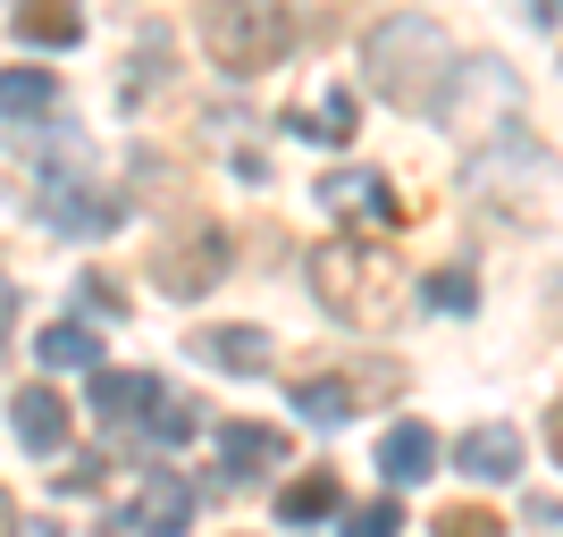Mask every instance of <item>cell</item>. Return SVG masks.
Segmentation results:
<instances>
[{
    "mask_svg": "<svg viewBox=\"0 0 563 537\" xmlns=\"http://www.w3.org/2000/svg\"><path fill=\"white\" fill-rule=\"evenodd\" d=\"M311 294L329 303V320L345 327H396L404 311V269L378 253L371 235H329V244H311Z\"/></svg>",
    "mask_w": 563,
    "mask_h": 537,
    "instance_id": "obj_1",
    "label": "cell"
},
{
    "mask_svg": "<svg viewBox=\"0 0 563 537\" xmlns=\"http://www.w3.org/2000/svg\"><path fill=\"white\" fill-rule=\"evenodd\" d=\"M371 93L396 110H429L446 93V34L438 18H387L371 34Z\"/></svg>",
    "mask_w": 563,
    "mask_h": 537,
    "instance_id": "obj_2",
    "label": "cell"
},
{
    "mask_svg": "<svg viewBox=\"0 0 563 537\" xmlns=\"http://www.w3.org/2000/svg\"><path fill=\"white\" fill-rule=\"evenodd\" d=\"M202 51L228 76H269L295 51V9L286 0H202Z\"/></svg>",
    "mask_w": 563,
    "mask_h": 537,
    "instance_id": "obj_3",
    "label": "cell"
},
{
    "mask_svg": "<svg viewBox=\"0 0 563 537\" xmlns=\"http://www.w3.org/2000/svg\"><path fill=\"white\" fill-rule=\"evenodd\" d=\"M228 269H235L228 227H211V219H186V227L161 244V260H152V286H161L168 303H202V294H211Z\"/></svg>",
    "mask_w": 563,
    "mask_h": 537,
    "instance_id": "obj_4",
    "label": "cell"
},
{
    "mask_svg": "<svg viewBox=\"0 0 563 537\" xmlns=\"http://www.w3.org/2000/svg\"><path fill=\"white\" fill-rule=\"evenodd\" d=\"M311 202H329L336 219H378V227H396V219H404L396 186H387L378 168H329V177H320V193H311Z\"/></svg>",
    "mask_w": 563,
    "mask_h": 537,
    "instance_id": "obj_5",
    "label": "cell"
},
{
    "mask_svg": "<svg viewBox=\"0 0 563 537\" xmlns=\"http://www.w3.org/2000/svg\"><path fill=\"white\" fill-rule=\"evenodd\" d=\"M219 462H228V479H261V470H286V428L219 421Z\"/></svg>",
    "mask_w": 563,
    "mask_h": 537,
    "instance_id": "obj_6",
    "label": "cell"
},
{
    "mask_svg": "<svg viewBox=\"0 0 563 537\" xmlns=\"http://www.w3.org/2000/svg\"><path fill=\"white\" fill-rule=\"evenodd\" d=\"M152 403H161V378L152 370H93V412L110 428H143Z\"/></svg>",
    "mask_w": 563,
    "mask_h": 537,
    "instance_id": "obj_7",
    "label": "cell"
},
{
    "mask_svg": "<svg viewBox=\"0 0 563 537\" xmlns=\"http://www.w3.org/2000/svg\"><path fill=\"white\" fill-rule=\"evenodd\" d=\"M9 428H18V445H34V454H59V445H68V395H51V387H18Z\"/></svg>",
    "mask_w": 563,
    "mask_h": 537,
    "instance_id": "obj_8",
    "label": "cell"
},
{
    "mask_svg": "<svg viewBox=\"0 0 563 537\" xmlns=\"http://www.w3.org/2000/svg\"><path fill=\"white\" fill-rule=\"evenodd\" d=\"M378 470H387L396 488H421V479H438V428L396 421V428H387V445H378Z\"/></svg>",
    "mask_w": 563,
    "mask_h": 537,
    "instance_id": "obj_9",
    "label": "cell"
},
{
    "mask_svg": "<svg viewBox=\"0 0 563 537\" xmlns=\"http://www.w3.org/2000/svg\"><path fill=\"white\" fill-rule=\"evenodd\" d=\"M186 521H194V488H186V479H152V488L135 495L126 529H135V537H186Z\"/></svg>",
    "mask_w": 563,
    "mask_h": 537,
    "instance_id": "obj_10",
    "label": "cell"
},
{
    "mask_svg": "<svg viewBox=\"0 0 563 537\" xmlns=\"http://www.w3.org/2000/svg\"><path fill=\"white\" fill-rule=\"evenodd\" d=\"M194 353H202L211 370H235V378H261V370H269V336H261V327H202Z\"/></svg>",
    "mask_w": 563,
    "mask_h": 537,
    "instance_id": "obj_11",
    "label": "cell"
},
{
    "mask_svg": "<svg viewBox=\"0 0 563 537\" xmlns=\"http://www.w3.org/2000/svg\"><path fill=\"white\" fill-rule=\"evenodd\" d=\"M43 219H51V227H68V235H110L126 211H118L110 193L93 202V193H76V186H43Z\"/></svg>",
    "mask_w": 563,
    "mask_h": 537,
    "instance_id": "obj_12",
    "label": "cell"
},
{
    "mask_svg": "<svg viewBox=\"0 0 563 537\" xmlns=\"http://www.w3.org/2000/svg\"><path fill=\"white\" fill-rule=\"evenodd\" d=\"M454 462H463L471 479H514L521 470V437L505 421H488V428H471V437L454 445Z\"/></svg>",
    "mask_w": 563,
    "mask_h": 537,
    "instance_id": "obj_13",
    "label": "cell"
},
{
    "mask_svg": "<svg viewBox=\"0 0 563 537\" xmlns=\"http://www.w3.org/2000/svg\"><path fill=\"white\" fill-rule=\"evenodd\" d=\"M18 43H43V51L85 43V9H76V0H25L18 9Z\"/></svg>",
    "mask_w": 563,
    "mask_h": 537,
    "instance_id": "obj_14",
    "label": "cell"
},
{
    "mask_svg": "<svg viewBox=\"0 0 563 537\" xmlns=\"http://www.w3.org/2000/svg\"><path fill=\"white\" fill-rule=\"evenodd\" d=\"M34 353H43V370H101V336L85 320H51L34 336Z\"/></svg>",
    "mask_w": 563,
    "mask_h": 537,
    "instance_id": "obj_15",
    "label": "cell"
},
{
    "mask_svg": "<svg viewBox=\"0 0 563 537\" xmlns=\"http://www.w3.org/2000/svg\"><path fill=\"white\" fill-rule=\"evenodd\" d=\"M336 513V470H303L295 488H278V521L303 529V521H329Z\"/></svg>",
    "mask_w": 563,
    "mask_h": 537,
    "instance_id": "obj_16",
    "label": "cell"
},
{
    "mask_svg": "<svg viewBox=\"0 0 563 537\" xmlns=\"http://www.w3.org/2000/svg\"><path fill=\"white\" fill-rule=\"evenodd\" d=\"M59 101L51 68H0V118H43Z\"/></svg>",
    "mask_w": 563,
    "mask_h": 537,
    "instance_id": "obj_17",
    "label": "cell"
},
{
    "mask_svg": "<svg viewBox=\"0 0 563 537\" xmlns=\"http://www.w3.org/2000/svg\"><path fill=\"white\" fill-rule=\"evenodd\" d=\"M295 412H303L311 428H345L353 421V387L345 378H303V387H295Z\"/></svg>",
    "mask_w": 563,
    "mask_h": 537,
    "instance_id": "obj_18",
    "label": "cell"
},
{
    "mask_svg": "<svg viewBox=\"0 0 563 537\" xmlns=\"http://www.w3.org/2000/svg\"><path fill=\"white\" fill-rule=\"evenodd\" d=\"M143 437H161V445H194V437H202V412H194L186 395H161L152 412H143Z\"/></svg>",
    "mask_w": 563,
    "mask_h": 537,
    "instance_id": "obj_19",
    "label": "cell"
},
{
    "mask_svg": "<svg viewBox=\"0 0 563 537\" xmlns=\"http://www.w3.org/2000/svg\"><path fill=\"white\" fill-rule=\"evenodd\" d=\"M353 118H362V110H353V93H329V101H320V110H295V118H286V126H295V135H311V143H345L353 135Z\"/></svg>",
    "mask_w": 563,
    "mask_h": 537,
    "instance_id": "obj_20",
    "label": "cell"
},
{
    "mask_svg": "<svg viewBox=\"0 0 563 537\" xmlns=\"http://www.w3.org/2000/svg\"><path fill=\"white\" fill-rule=\"evenodd\" d=\"M429 537H505V521L479 513V504H446V513L429 521Z\"/></svg>",
    "mask_w": 563,
    "mask_h": 537,
    "instance_id": "obj_21",
    "label": "cell"
},
{
    "mask_svg": "<svg viewBox=\"0 0 563 537\" xmlns=\"http://www.w3.org/2000/svg\"><path fill=\"white\" fill-rule=\"evenodd\" d=\"M345 537H404V504H396V495H378V504L345 513Z\"/></svg>",
    "mask_w": 563,
    "mask_h": 537,
    "instance_id": "obj_22",
    "label": "cell"
},
{
    "mask_svg": "<svg viewBox=\"0 0 563 537\" xmlns=\"http://www.w3.org/2000/svg\"><path fill=\"white\" fill-rule=\"evenodd\" d=\"M421 294H429V311H479V286H471L463 269H438Z\"/></svg>",
    "mask_w": 563,
    "mask_h": 537,
    "instance_id": "obj_23",
    "label": "cell"
},
{
    "mask_svg": "<svg viewBox=\"0 0 563 537\" xmlns=\"http://www.w3.org/2000/svg\"><path fill=\"white\" fill-rule=\"evenodd\" d=\"M59 488H101V454H85V462L59 470Z\"/></svg>",
    "mask_w": 563,
    "mask_h": 537,
    "instance_id": "obj_24",
    "label": "cell"
},
{
    "mask_svg": "<svg viewBox=\"0 0 563 537\" xmlns=\"http://www.w3.org/2000/svg\"><path fill=\"white\" fill-rule=\"evenodd\" d=\"M85 303H93V311H110V320L126 311V303H118V286H101V278H85Z\"/></svg>",
    "mask_w": 563,
    "mask_h": 537,
    "instance_id": "obj_25",
    "label": "cell"
},
{
    "mask_svg": "<svg viewBox=\"0 0 563 537\" xmlns=\"http://www.w3.org/2000/svg\"><path fill=\"white\" fill-rule=\"evenodd\" d=\"M9 327H18V286L0 278V345H9Z\"/></svg>",
    "mask_w": 563,
    "mask_h": 537,
    "instance_id": "obj_26",
    "label": "cell"
},
{
    "mask_svg": "<svg viewBox=\"0 0 563 537\" xmlns=\"http://www.w3.org/2000/svg\"><path fill=\"white\" fill-rule=\"evenodd\" d=\"M0 537H18V495L0 488Z\"/></svg>",
    "mask_w": 563,
    "mask_h": 537,
    "instance_id": "obj_27",
    "label": "cell"
},
{
    "mask_svg": "<svg viewBox=\"0 0 563 537\" xmlns=\"http://www.w3.org/2000/svg\"><path fill=\"white\" fill-rule=\"evenodd\" d=\"M547 445H555V462H563V403L547 412Z\"/></svg>",
    "mask_w": 563,
    "mask_h": 537,
    "instance_id": "obj_28",
    "label": "cell"
},
{
    "mask_svg": "<svg viewBox=\"0 0 563 537\" xmlns=\"http://www.w3.org/2000/svg\"><path fill=\"white\" fill-rule=\"evenodd\" d=\"M18 537H59V529H51V521H34V529H18Z\"/></svg>",
    "mask_w": 563,
    "mask_h": 537,
    "instance_id": "obj_29",
    "label": "cell"
}]
</instances>
